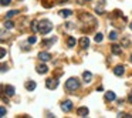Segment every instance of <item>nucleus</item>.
I'll return each mask as SVG.
<instances>
[{"label": "nucleus", "instance_id": "nucleus-21", "mask_svg": "<svg viewBox=\"0 0 132 118\" xmlns=\"http://www.w3.org/2000/svg\"><path fill=\"white\" fill-rule=\"evenodd\" d=\"M17 10H12V12H9V13H7V19H10V17H13V16H16V14H17Z\"/></svg>", "mask_w": 132, "mask_h": 118}, {"label": "nucleus", "instance_id": "nucleus-5", "mask_svg": "<svg viewBox=\"0 0 132 118\" xmlns=\"http://www.w3.org/2000/svg\"><path fill=\"white\" fill-rule=\"evenodd\" d=\"M111 51H112L115 56H121V54H122V48H121V46H118V44H114V46L111 47Z\"/></svg>", "mask_w": 132, "mask_h": 118}, {"label": "nucleus", "instance_id": "nucleus-10", "mask_svg": "<svg viewBox=\"0 0 132 118\" xmlns=\"http://www.w3.org/2000/svg\"><path fill=\"white\" fill-rule=\"evenodd\" d=\"M80 46L83 47V48H87V47L89 46V40H88V37H81V40H80Z\"/></svg>", "mask_w": 132, "mask_h": 118}, {"label": "nucleus", "instance_id": "nucleus-11", "mask_svg": "<svg viewBox=\"0 0 132 118\" xmlns=\"http://www.w3.org/2000/svg\"><path fill=\"white\" fill-rule=\"evenodd\" d=\"M47 71H48V68H47V65H44V64L37 67V73H38V74H46Z\"/></svg>", "mask_w": 132, "mask_h": 118}, {"label": "nucleus", "instance_id": "nucleus-4", "mask_svg": "<svg viewBox=\"0 0 132 118\" xmlns=\"http://www.w3.org/2000/svg\"><path fill=\"white\" fill-rule=\"evenodd\" d=\"M61 110L64 112L71 111V110H73V103H71V101H64V103L61 104Z\"/></svg>", "mask_w": 132, "mask_h": 118}, {"label": "nucleus", "instance_id": "nucleus-18", "mask_svg": "<svg viewBox=\"0 0 132 118\" xmlns=\"http://www.w3.org/2000/svg\"><path fill=\"white\" fill-rule=\"evenodd\" d=\"M117 38H118V33H117V31H111V33H109V40L115 41Z\"/></svg>", "mask_w": 132, "mask_h": 118}, {"label": "nucleus", "instance_id": "nucleus-20", "mask_svg": "<svg viewBox=\"0 0 132 118\" xmlns=\"http://www.w3.org/2000/svg\"><path fill=\"white\" fill-rule=\"evenodd\" d=\"M57 40V38L55 37H53V38H50V40H47V41H44V46H51L53 43H54V41Z\"/></svg>", "mask_w": 132, "mask_h": 118}, {"label": "nucleus", "instance_id": "nucleus-32", "mask_svg": "<svg viewBox=\"0 0 132 118\" xmlns=\"http://www.w3.org/2000/svg\"><path fill=\"white\" fill-rule=\"evenodd\" d=\"M87 2H89V0H87Z\"/></svg>", "mask_w": 132, "mask_h": 118}, {"label": "nucleus", "instance_id": "nucleus-8", "mask_svg": "<svg viewBox=\"0 0 132 118\" xmlns=\"http://www.w3.org/2000/svg\"><path fill=\"white\" fill-rule=\"evenodd\" d=\"M88 108H87V107H80V108L77 110V114L80 115V117H87V115H88Z\"/></svg>", "mask_w": 132, "mask_h": 118}, {"label": "nucleus", "instance_id": "nucleus-13", "mask_svg": "<svg viewBox=\"0 0 132 118\" xmlns=\"http://www.w3.org/2000/svg\"><path fill=\"white\" fill-rule=\"evenodd\" d=\"M83 78H84V81H85V83H91V78H92V74L89 71H85L83 74Z\"/></svg>", "mask_w": 132, "mask_h": 118}, {"label": "nucleus", "instance_id": "nucleus-22", "mask_svg": "<svg viewBox=\"0 0 132 118\" xmlns=\"http://www.w3.org/2000/svg\"><path fill=\"white\" fill-rule=\"evenodd\" d=\"M4 27H6V28H13V22H10V20H7V22L4 23Z\"/></svg>", "mask_w": 132, "mask_h": 118}, {"label": "nucleus", "instance_id": "nucleus-2", "mask_svg": "<svg viewBox=\"0 0 132 118\" xmlns=\"http://www.w3.org/2000/svg\"><path fill=\"white\" fill-rule=\"evenodd\" d=\"M53 30V24L48 22V20H41L40 22V33L41 34H47Z\"/></svg>", "mask_w": 132, "mask_h": 118}, {"label": "nucleus", "instance_id": "nucleus-3", "mask_svg": "<svg viewBox=\"0 0 132 118\" xmlns=\"http://www.w3.org/2000/svg\"><path fill=\"white\" fill-rule=\"evenodd\" d=\"M57 85H58V80L57 78H48L46 81V87L48 90H54V88H57Z\"/></svg>", "mask_w": 132, "mask_h": 118}, {"label": "nucleus", "instance_id": "nucleus-6", "mask_svg": "<svg viewBox=\"0 0 132 118\" xmlns=\"http://www.w3.org/2000/svg\"><path fill=\"white\" fill-rule=\"evenodd\" d=\"M38 58H40L41 61H48V60H51V54H50V53H46V51H43V53L38 54Z\"/></svg>", "mask_w": 132, "mask_h": 118}, {"label": "nucleus", "instance_id": "nucleus-15", "mask_svg": "<svg viewBox=\"0 0 132 118\" xmlns=\"http://www.w3.org/2000/svg\"><path fill=\"white\" fill-rule=\"evenodd\" d=\"M105 98H107L108 101H114V100H115V94L112 93V91H108V93L105 94Z\"/></svg>", "mask_w": 132, "mask_h": 118}, {"label": "nucleus", "instance_id": "nucleus-26", "mask_svg": "<svg viewBox=\"0 0 132 118\" xmlns=\"http://www.w3.org/2000/svg\"><path fill=\"white\" fill-rule=\"evenodd\" d=\"M2 71H7V67H6V64H2Z\"/></svg>", "mask_w": 132, "mask_h": 118}, {"label": "nucleus", "instance_id": "nucleus-14", "mask_svg": "<svg viewBox=\"0 0 132 118\" xmlns=\"http://www.w3.org/2000/svg\"><path fill=\"white\" fill-rule=\"evenodd\" d=\"M31 30H33L34 33H37V31H40V23L33 22V23H31Z\"/></svg>", "mask_w": 132, "mask_h": 118}, {"label": "nucleus", "instance_id": "nucleus-17", "mask_svg": "<svg viewBox=\"0 0 132 118\" xmlns=\"http://www.w3.org/2000/svg\"><path fill=\"white\" fill-rule=\"evenodd\" d=\"M26 88H27L28 91H33L34 88H36V83H34V81H30V83H27V84H26Z\"/></svg>", "mask_w": 132, "mask_h": 118}, {"label": "nucleus", "instance_id": "nucleus-9", "mask_svg": "<svg viewBox=\"0 0 132 118\" xmlns=\"http://www.w3.org/2000/svg\"><path fill=\"white\" fill-rule=\"evenodd\" d=\"M4 94L9 95V97L14 95V87H13V85H6V87H4Z\"/></svg>", "mask_w": 132, "mask_h": 118}, {"label": "nucleus", "instance_id": "nucleus-16", "mask_svg": "<svg viewBox=\"0 0 132 118\" xmlns=\"http://www.w3.org/2000/svg\"><path fill=\"white\" fill-rule=\"evenodd\" d=\"M71 14H73L71 10H61V12H60V16H61V17H70Z\"/></svg>", "mask_w": 132, "mask_h": 118}, {"label": "nucleus", "instance_id": "nucleus-25", "mask_svg": "<svg viewBox=\"0 0 132 118\" xmlns=\"http://www.w3.org/2000/svg\"><path fill=\"white\" fill-rule=\"evenodd\" d=\"M0 117H6V108L4 107H2V110H0Z\"/></svg>", "mask_w": 132, "mask_h": 118}, {"label": "nucleus", "instance_id": "nucleus-24", "mask_svg": "<svg viewBox=\"0 0 132 118\" xmlns=\"http://www.w3.org/2000/svg\"><path fill=\"white\" fill-rule=\"evenodd\" d=\"M12 3V0H2V6H9Z\"/></svg>", "mask_w": 132, "mask_h": 118}, {"label": "nucleus", "instance_id": "nucleus-29", "mask_svg": "<svg viewBox=\"0 0 132 118\" xmlns=\"http://www.w3.org/2000/svg\"><path fill=\"white\" fill-rule=\"evenodd\" d=\"M128 100H129V103H132V93H129V95H128Z\"/></svg>", "mask_w": 132, "mask_h": 118}, {"label": "nucleus", "instance_id": "nucleus-27", "mask_svg": "<svg viewBox=\"0 0 132 118\" xmlns=\"http://www.w3.org/2000/svg\"><path fill=\"white\" fill-rule=\"evenodd\" d=\"M122 43H124V46H128V44H129V40H126V38H124V40H122Z\"/></svg>", "mask_w": 132, "mask_h": 118}, {"label": "nucleus", "instance_id": "nucleus-28", "mask_svg": "<svg viewBox=\"0 0 132 118\" xmlns=\"http://www.w3.org/2000/svg\"><path fill=\"white\" fill-rule=\"evenodd\" d=\"M4 56H6V50L2 48V58H4Z\"/></svg>", "mask_w": 132, "mask_h": 118}, {"label": "nucleus", "instance_id": "nucleus-12", "mask_svg": "<svg viewBox=\"0 0 132 118\" xmlns=\"http://www.w3.org/2000/svg\"><path fill=\"white\" fill-rule=\"evenodd\" d=\"M67 44L68 47H75V44H77V40H75V37H73V36H70L67 40Z\"/></svg>", "mask_w": 132, "mask_h": 118}, {"label": "nucleus", "instance_id": "nucleus-7", "mask_svg": "<svg viewBox=\"0 0 132 118\" xmlns=\"http://www.w3.org/2000/svg\"><path fill=\"white\" fill-rule=\"evenodd\" d=\"M124 73H125V68H124V65H117V67L114 68V74H115V75H118V77H119V75H124Z\"/></svg>", "mask_w": 132, "mask_h": 118}, {"label": "nucleus", "instance_id": "nucleus-30", "mask_svg": "<svg viewBox=\"0 0 132 118\" xmlns=\"http://www.w3.org/2000/svg\"><path fill=\"white\" fill-rule=\"evenodd\" d=\"M129 60H131V63H132V54H131V57H129Z\"/></svg>", "mask_w": 132, "mask_h": 118}, {"label": "nucleus", "instance_id": "nucleus-19", "mask_svg": "<svg viewBox=\"0 0 132 118\" xmlns=\"http://www.w3.org/2000/svg\"><path fill=\"white\" fill-rule=\"evenodd\" d=\"M94 40H95L97 43H101V41H102V34H101V33H98V34H95V37H94Z\"/></svg>", "mask_w": 132, "mask_h": 118}, {"label": "nucleus", "instance_id": "nucleus-1", "mask_svg": "<svg viewBox=\"0 0 132 118\" xmlns=\"http://www.w3.org/2000/svg\"><path fill=\"white\" fill-rule=\"evenodd\" d=\"M65 88H67L68 91H75L80 88V81L77 80V78H68L67 83H65Z\"/></svg>", "mask_w": 132, "mask_h": 118}, {"label": "nucleus", "instance_id": "nucleus-31", "mask_svg": "<svg viewBox=\"0 0 132 118\" xmlns=\"http://www.w3.org/2000/svg\"><path fill=\"white\" fill-rule=\"evenodd\" d=\"M129 27H131V30H132V23H131V26H129Z\"/></svg>", "mask_w": 132, "mask_h": 118}, {"label": "nucleus", "instance_id": "nucleus-23", "mask_svg": "<svg viewBox=\"0 0 132 118\" xmlns=\"http://www.w3.org/2000/svg\"><path fill=\"white\" fill-rule=\"evenodd\" d=\"M28 44H34V43H36V41H37V38L36 37H34V36H31V37H28Z\"/></svg>", "mask_w": 132, "mask_h": 118}]
</instances>
